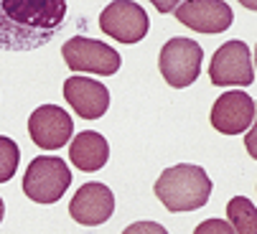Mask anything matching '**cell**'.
<instances>
[{
	"label": "cell",
	"instance_id": "1",
	"mask_svg": "<svg viewBox=\"0 0 257 234\" xmlns=\"http://www.w3.org/2000/svg\"><path fill=\"white\" fill-rule=\"evenodd\" d=\"M64 18V0H0V49H39L56 36Z\"/></svg>",
	"mask_w": 257,
	"mask_h": 234
},
{
	"label": "cell",
	"instance_id": "2",
	"mask_svg": "<svg viewBox=\"0 0 257 234\" xmlns=\"http://www.w3.org/2000/svg\"><path fill=\"white\" fill-rule=\"evenodd\" d=\"M153 191L168 211L181 214V211H196L206 206L214 186H211L209 173L201 166L178 163V166L166 168L158 176Z\"/></svg>",
	"mask_w": 257,
	"mask_h": 234
},
{
	"label": "cell",
	"instance_id": "3",
	"mask_svg": "<svg viewBox=\"0 0 257 234\" xmlns=\"http://www.w3.org/2000/svg\"><path fill=\"white\" fill-rule=\"evenodd\" d=\"M71 186V171L59 155L33 158L23 176V193L36 204H56Z\"/></svg>",
	"mask_w": 257,
	"mask_h": 234
},
{
	"label": "cell",
	"instance_id": "4",
	"mask_svg": "<svg viewBox=\"0 0 257 234\" xmlns=\"http://www.w3.org/2000/svg\"><path fill=\"white\" fill-rule=\"evenodd\" d=\"M201 59H204V51L196 41H191L186 36H176L163 44L161 56H158V69L168 87L186 89L199 79Z\"/></svg>",
	"mask_w": 257,
	"mask_h": 234
},
{
	"label": "cell",
	"instance_id": "5",
	"mask_svg": "<svg viewBox=\"0 0 257 234\" xmlns=\"http://www.w3.org/2000/svg\"><path fill=\"white\" fill-rule=\"evenodd\" d=\"M61 56L71 71H87L97 76H112L120 71V64H122L115 49H109L107 44L97 41V38H87V36L69 38L61 49Z\"/></svg>",
	"mask_w": 257,
	"mask_h": 234
},
{
	"label": "cell",
	"instance_id": "6",
	"mask_svg": "<svg viewBox=\"0 0 257 234\" xmlns=\"http://www.w3.org/2000/svg\"><path fill=\"white\" fill-rule=\"evenodd\" d=\"M209 76H211L214 87H252L254 66H252L249 46L244 41L222 44L211 56Z\"/></svg>",
	"mask_w": 257,
	"mask_h": 234
},
{
	"label": "cell",
	"instance_id": "7",
	"mask_svg": "<svg viewBox=\"0 0 257 234\" xmlns=\"http://www.w3.org/2000/svg\"><path fill=\"white\" fill-rule=\"evenodd\" d=\"M99 28H102V33H107L109 38H115L120 44H138L148 36L151 21H148L145 8H140L138 3L115 0V3H107L102 8Z\"/></svg>",
	"mask_w": 257,
	"mask_h": 234
},
{
	"label": "cell",
	"instance_id": "8",
	"mask_svg": "<svg viewBox=\"0 0 257 234\" xmlns=\"http://www.w3.org/2000/svg\"><path fill=\"white\" fill-rule=\"evenodd\" d=\"M28 135L41 150H59L74 135V120L56 104H41L28 117Z\"/></svg>",
	"mask_w": 257,
	"mask_h": 234
},
{
	"label": "cell",
	"instance_id": "9",
	"mask_svg": "<svg viewBox=\"0 0 257 234\" xmlns=\"http://www.w3.org/2000/svg\"><path fill=\"white\" fill-rule=\"evenodd\" d=\"M211 128L222 135H239L254 123V99L242 89H229L219 94L211 104Z\"/></svg>",
	"mask_w": 257,
	"mask_h": 234
},
{
	"label": "cell",
	"instance_id": "10",
	"mask_svg": "<svg viewBox=\"0 0 257 234\" xmlns=\"http://www.w3.org/2000/svg\"><path fill=\"white\" fill-rule=\"evenodd\" d=\"M173 13L186 28L199 33H224L234 21L232 6L224 0H186L178 3Z\"/></svg>",
	"mask_w": 257,
	"mask_h": 234
},
{
	"label": "cell",
	"instance_id": "11",
	"mask_svg": "<svg viewBox=\"0 0 257 234\" xmlns=\"http://www.w3.org/2000/svg\"><path fill=\"white\" fill-rule=\"evenodd\" d=\"M115 214V193L104 183H84L69 201V216L82 226H99Z\"/></svg>",
	"mask_w": 257,
	"mask_h": 234
},
{
	"label": "cell",
	"instance_id": "12",
	"mask_svg": "<svg viewBox=\"0 0 257 234\" xmlns=\"http://www.w3.org/2000/svg\"><path fill=\"white\" fill-rule=\"evenodd\" d=\"M64 97L69 107L84 120H99L109 109V89L97 79H87V76L79 74L69 76L64 82Z\"/></svg>",
	"mask_w": 257,
	"mask_h": 234
},
{
	"label": "cell",
	"instance_id": "13",
	"mask_svg": "<svg viewBox=\"0 0 257 234\" xmlns=\"http://www.w3.org/2000/svg\"><path fill=\"white\" fill-rule=\"evenodd\" d=\"M69 161L74 163L77 171H84V173L102 171L107 166V161H109V143H107V138L94 133V130L79 133L69 145Z\"/></svg>",
	"mask_w": 257,
	"mask_h": 234
},
{
	"label": "cell",
	"instance_id": "14",
	"mask_svg": "<svg viewBox=\"0 0 257 234\" xmlns=\"http://www.w3.org/2000/svg\"><path fill=\"white\" fill-rule=\"evenodd\" d=\"M227 221L234 234H257V209L247 196H234L227 204Z\"/></svg>",
	"mask_w": 257,
	"mask_h": 234
},
{
	"label": "cell",
	"instance_id": "15",
	"mask_svg": "<svg viewBox=\"0 0 257 234\" xmlns=\"http://www.w3.org/2000/svg\"><path fill=\"white\" fill-rule=\"evenodd\" d=\"M18 161H21L18 143H16L13 138L0 135V183H8V181L16 176Z\"/></svg>",
	"mask_w": 257,
	"mask_h": 234
},
{
	"label": "cell",
	"instance_id": "16",
	"mask_svg": "<svg viewBox=\"0 0 257 234\" xmlns=\"http://www.w3.org/2000/svg\"><path fill=\"white\" fill-rule=\"evenodd\" d=\"M194 234H234V229L227 219H206L194 229Z\"/></svg>",
	"mask_w": 257,
	"mask_h": 234
},
{
	"label": "cell",
	"instance_id": "17",
	"mask_svg": "<svg viewBox=\"0 0 257 234\" xmlns=\"http://www.w3.org/2000/svg\"><path fill=\"white\" fill-rule=\"evenodd\" d=\"M122 234H168V231L158 221H135V224L125 226Z\"/></svg>",
	"mask_w": 257,
	"mask_h": 234
},
{
	"label": "cell",
	"instance_id": "18",
	"mask_svg": "<svg viewBox=\"0 0 257 234\" xmlns=\"http://www.w3.org/2000/svg\"><path fill=\"white\" fill-rule=\"evenodd\" d=\"M3 214H6V204H3V199H0V224H3Z\"/></svg>",
	"mask_w": 257,
	"mask_h": 234
}]
</instances>
